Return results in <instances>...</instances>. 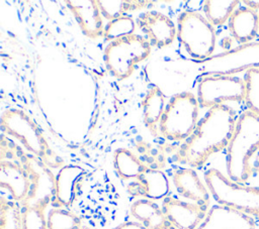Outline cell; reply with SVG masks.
Here are the masks:
<instances>
[{"mask_svg": "<svg viewBox=\"0 0 259 229\" xmlns=\"http://www.w3.org/2000/svg\"><path fill=\"white\" fill-rule=\"evenodd\" d=\"M245 104L247 109L259 115V68L245 73Z\"/></svg>", "mask_w": 259, "mask_h": 229, "instance_id": "cell-28", "label": "cell"}, {"mask_svg": "<svg viewBox=\"0 0 259 229\" xmlns=\"http://www.w3.org/2000/svg\"><path fill=\"white\" fill-rule=\"evenodd\" d=\"M137 23L150 44L157 48L171 45L177 37V27L172 19L162 12L146 11L137 18Z\"/></svg>", "mask_w": 259, "mask_h": 229, "instance_id": "cell-10", "label": "cell"}, {"mask_svg": "<svg viewBox=\"0 0 259 229\" xmlns=\"http://www.w3.org/2000/svg\"><path fill=\"white\" fill-rule=\"evenodd\" d=\"M259 151V115L246 110L237 121L234 136L227 148V176L234 182L246 184L252 178V160Z\"/></svg>", "mask_w": 259, "mask_h": 229, "instance_id": "cell-2", "label": "cell"}, {"mask_svg": "<svg viewBox=\"0 0 259 229\" xmlns=\"http://www.w3.org/2000/svg\"><path fill=\"white\" fill-rule=\"evenodd\" d=\"M48 229H82L81 219L64 208H53L48 216Z\"/></svg>", "mask_w": 259, "mask_h": 229, "instance_id": "cell-26", "label": "cell"}, {"mask_svg": "<svg viewBox=\"0 0 259 229\" xmlns=\"http://www.w3.org/2000/svg\"><path fill=\"white\" fill-rule=\"evenodd\" d=\"M177 38L187 54L199 62L213 54L214 26L198 11L185 10L177 18Z\"/></svg>", "mask_w": 259, "mask_h": 229, "instance_id": "cell-5", "label": "cell"}, {"mask_svg": "<svg viewBox=\"0 0 259 229\" xmlns=\"http://www.w3.org/2000/svg\"><path fill=\"white\" fill-rule=\"evenodd\" d=\"M113 166L119 179L123 181L138 179L147 166L127 148H117L113 152Z\"/></svg>", "mask_w": 259, "mask_h": 229, "instance_id": "cell-21", "label": "cell"}, {"mask_svg": "<svg viewBox=\"0 0 259 229\" xmlns=\"http://www.w3.org/2000/svg\"><path fill=\"white\" fill-rule=\"evenodd\" d=\"M258 37H259V32H258Z\"/></svg>", "mask_w": 259, "mask_h": 229, "instance_id": "cell-33", "label": "cell"}, {"mask_svg": "<svg viewBox=\"0 0 259 229\" xmlns=\"http://www.w3.org/2000/svg\"><path fill=\"white\" fill-rule=\"evenodd\" d=\"M127 191L133 196L155 201L168 197L170 186L167 176L162 170L147 167L136 182L127 186Z\"/></svg>", "mask_w": 259, "mask_h": 229, "instance_id": "cell-17", "label": "cell"}, {"mask_svg": "<svg viewBox=\"0 0 259 229\" xmlns=\"http://www.w3.org/2000/svg\"><path fill=\"white\" fill-rule=\"evenodd\" d=\"M131 215L147 229H157L168 221L162 208L152 200L139 199L131 206Z\"/></svg>", "mask_w": 259, "mask_h": 229, "instance_id": "cell-19", "label": "cell"}, {"mask_svg": "<svg viewBox=\"0 0 259 229\" xmlns=\"http://www.w3.org/2000/svg\"><path fill=\"white\" fill-rule=\"evenodd\" d=\"M2 131L18 140L23 147L37 158L46 159L50 147L33 120L17 108L7 109L1 116Z\"/></svg>", "mask_w": 259, "mask_h": 229, "instance_id": "cell-8", "label": "cell"}, {"mask_svg": "<svg viewBox=\"0 0 259 229\" xmlns=\"http://www.w3.org/2000/svg\"><path fill=\"white\" fill-rule=\"evenodd\" d=\"M240 4L238 0H206L203 1V13L213 26H220L229 21Z\"/></svg>", "mask_w": 259, "mask_h": 229, "instance_id": "cell-22", "label": "cell"}, {"mask_svg": "<svg viewBox=\"0 0 259 229\" xmlns=\"http://www.w3.org/2000/svg\"><path fill=\"white\" fill-rule=\"evenodd\" d=\"M200 108L210 109L225 102L245 101V82L237 76H202L197 83Z\"/></svg>", "mask_w": 259, "mask_h": 229, "instance_id": "cell-9", "label": "cell"}, {"mask_svg": "<svg viewBox=\"0 0 259 229\" xmlns=\"http://www.w3.org/2000/svg\"><path fill=\"white\" fill-rule=\"evenodd\" d=\"M255 218L237 209L224 206H211L197 229H256Z\"/></svg>", "mask_w": 259, "mask_h": 229, "instance_id": "cell-13", "label": "cell"}, {"mask_svg": "<svg viewBox=\"0 0 259 229\" xmlns=\"http://www.w3.org/2000/svg\"><path fill=\"white\" fill-rule=\"evenodd\" d=\"M112 229H147V228L137 221H126L117 225Z\"/></svg>", "mask_w": 259, "mask_h": 229, "instance_id": "cell-29", "label": "cell"}, {"mask_svg": "<svg viewBox=\"0 0 259 229\" xmlns=\"http://www.w3.org/2000/svg\"><path fill=\"white\" fill-rule=\"evenodd\" d=\"M97 3L103 18L110 21L124 16L128 11L145 8L153 2L138 0H97Z\"/></svg>", "mask_w": 259, "mask_h": 229, "instance_id": "cell-23", "label": "cell"}, {"mask_svg": "<svg viewBox=\"0 0 259 229\" xmlns=\"http://www.w3.org/2000/svg\"><path fill=\"white\" fill-rule=\"evenodd\" d=\"M0 188L7 192L10 200L23 203L30 192L31 181L26 167L18 161L2 159L0 164Z\"/></svg>", "mask_w": 259, "mask_h": 229, "instance_id": "cell-12", "label": "cell"}, {"mask_svg": "<svg viewBox=\"0 0 259 229\" xmlns=\"http://www.w3.org/2000/svg\"><path fill=\"white\" fill-rule=\"evenodd\" d=\"M151 47L149 40L139 34L115 39L104 49L106 69L117 80H124L133 74L138 64L149 58Z\"/></svg>", "mask_w": 259, "mask_h": 229, "instance_id": "cell-6", "label": "cell"}, {"mask_svg": "<svg viewBox=\"0 0 259 229\" xmlns=\"http://www.w3.org/2000/svg\"><path fill=\"white\" fill-rule=\"evenodd\" d=\"M177 193L193 203L208 207L210 201V193L202 183L199 176L193 168H179L173 174L172 178Z\"/></svg>", "mask_w": 259, "mask_h": 229, "instance_id": "cell-16", "label": "cell"}, {"mask_svg": "<svg viewBox=\"0 0 259 229\" xmlns=\"http://www.w3.org/2000/svg\"><path fill=\"white\" fill-rule=\"evenodd\" d=\"M157 229H177V228L174 227L171 223L167 222L166 224H164L163 226H161V227H159V228H157Z\"/></svg>", "mask_w": 259, "mask_h": 229, "instance_id": "cell-32", "label": "cell"}, {"mask_svg": "<svg viewBox=\"0 0 259 229\" xmlns=\"http://www.w3.org/2000/svg\"><path fill=\"white\" fill-rule=\"evenodd\" d=\"M252 169H253V174H259V151L255 154V156L253 157L252 160Z\"/></svg>", "mask_w": 259, "mask_h": 229, "instance_id": "cell-31", "label": "cell"}, {"mask_svg": "<svg viewBox=\"0 0 259 229\" xmlns=\"http://www.w3.org/2000/svg\"><path fill=\"white\" fill-rule=\"evenodd\" d=\"M241 3H243L245 5V7L250 8L254 11L259 10V0H245V1H241Z\"/></svg>", "mask_w": 259, "mask_h": 229, "instance_id": "cell-30", "label": "cell"}, {"mask_svg": "<svg viewBox=\"0 0 259 229\" xmlns=\"http://www.w3.org/2000/svg\"><path fill=\"white\" fill-rule=\"evenodd\" d=\"M231 36L240 44L253 42L259 32V12L239 7L228 21Z\"/></svg>", "mask_w": 259, "mask_h": 229, "instance_id": "cell-18", "label": "cell"}, {"mask_svg": "<svg viewBox=\"0 0 259 229\" xmlns=\"http://www.w3.org/2000/svg\"><path fill=\"white\" fill-rule=\"evenodd\" d=\"M162 210L167 221L177 229H197L205 218L208 207L166 197L163 200Z\"/></svg>", "mask_w": 259, "mask_h": 229, "instance_id": "cell-11", "label": "cell"}, {"mask_svg": "<svg viewBox=\"0 0 259 229\" xmlns=\"http://www.w3.org/2000/svg\"><path fill=\"white\" fill-rule=\"evenodd\" d=\"M0 229H22V208L4 197H1Z\"/></svg>", "mask_w": 259, "mask_h": 229, "instance_id": "cell-25", "label": "cell"}, {"mask_svg": "<svg viewBox=\"0 0 259 229\" xmlns=\"http://www.w3.org/2000/svg\"><path fill=\"white\" fill-rule=\"evenodd\" d=\"M135 30H136L135 20L133 19V17L128 15H124L108 21L104 26L102 36L105 40L111 42L115 39L135 34L134 33Z\"/></svg>", "mask_w": 259, "mask_h": 229, "instance_id": "cell-27", "label": "cell"}, {"mask_svg": "<svg viewBox=\"0 0 259 229\" xmlns=\"http://www.w3.org/2000/svg\"><path fill=\"white\" fill-rule=\"evenodd\" d=\"M237 121L236 111L227 104L208 109L190 137L180 146L177 159L189 166L201 167L212 154L228 148Z\"/></svg>", "mask_w": 259, "mask_h": 229, "instance_id": "cell-1", "label": "cell"}, {"mask_svg": "<svg viewBox=\"0 0 259 229\" xmlns=\"http://www.w3.org/2000/svg\"><path fill=\"white\" fill-rule=\"evenodd\" d=\"M85 176L86 170L80 165L66 164L62 166L55 177L53 205L56 208L72 206Z\"/></svg>", "mask_w": 259, "mask_h": 229, "instance_id": "cell-14", "label": "cell"}, {"mask_svg": "<svg viewBox=\"0 0 259 229\" xmlns=\"http://www.w3.org/2000/svg\"><path fill=\"white\" fill-rule=\"evenodd\" d=\"M257 68H259V41L240 44L198 62L201 77L236 76Z\"/></svg>", "mask_w": 259, "mask_h": 229, "instance_id": "cell-7", "label": "cell"}, {"mask_svg": "<svg viewBox=\"0 0 259 229\" xmlns=\"http://www.w3.org/2000/svg\"><path fill=\"white\" fill-rule=\"evenodd\" d=\"M65 3L86 36L90 38L102 36L103 16L97 0H67Z\"/></svg>", "mask_w": 259, "mask_h": 229, "instance_id": "cell-15", "label": "cell"}, {"mask_svg": "<svg viewBox=\"0 0 259 229\" xmlns=\"http://www.w3.org/2000/svg\"><path fill=\"white\" fill-rule=\"evenodd\" d=\"M50 202L23 204L22 229H48L45 210Z\"/></svg>", "mask_w": 259, "mask_h": 229, "instance_id": "cell-24", "label": "cell"}, {"mask_svg": "<svg viewBox=\"0 0 259 229\" xmlns=\"http://www.w3.org/2000/svg\"><path fill=\"white\" fill-rule=\"evenodd\" d=\"M199 104L191 92L174 95L166 104L159 123V132L170 141H185L198 124Z\"/></svg>", "mask_w": 259, "mask_h": 229, "instance_id": "cell-4", "label": "cell"}, {"mask_svg": "<svg viewBox=\"0 0 259 229\" xmlns=\"http://www.w3.org/2000/svg\"><path fill=\"white\" fill-rule=\"evenodd\" d=\"M204 183L217 204L259 219V187L236 183L218 168H209L204 173Z\"/></svg>", "mask_w": 259, "mask_h": 229, "instance_id": "cell-3", "label": "cell"}, {"mask_svg": "<svg viewBox=\"0 0 259 229\" xmlns=\"http://www.w3.org/2000/svg\"><path fill=\"white\" fill-rule=\"evenodd\" d=\"M142 107L146 127L151 131V133L156 134L157 129H159L161 117L166 107L165 96L162 90L157 86L152 87L144 97Z\"/></svg>", "mask_w": 259, "mask_h": 229, "instance_id": "cell-20", "label": "cell"}]
</instances>
